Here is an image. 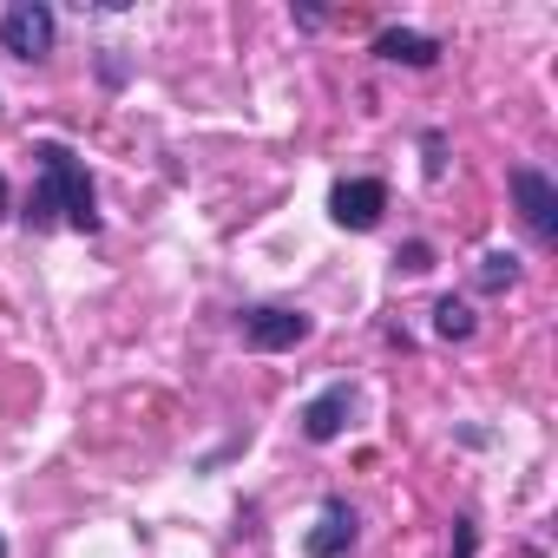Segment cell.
I'll use <instances>...</instances> for the list:
<instances>
[{"mask_svg": "<svg viewBox=\"0 0 558 558\" xmlns=\"http://www.w3.org/2000/svg\"><path fill=\"white\" fill-rule=\"evenodd\" d=\"M27 230H53V223H73V230H99V197H93V178L86 165L66 151V145H34V191H27Z\"/></svg>", "mask_w": 558, "mask_h": 558, "instance_id": "6da1fadb", "label": "cell"}, {"mask_svg": "<svg viewBox=\"0 0 558 558\" xmlns=\"http://www.w3.org/2000/svg\"><path fill=\"white\" fill-rule=\"evenodd\" d=\"M0 47L14 60H47L53 53V8L40 0H14L8 14H0Z\"/></svg>", "mask_w": 558, "mask_h": 558, "instance_id": "7a4b0ae2", "label": "cell"}, {"mask_svg": "<svg viewBox=\"0 0 558 558\" xmlns=\"http://www.w3.org/2000/svg\"><path fill=\"white\" fill-rule=\"evenodd\" d=\"M512 197H519V217L538 243H558V184L538 171V165H519L512 171Z\"/></svg>", "mask_w": 558, "mask_h": 558, "instance_id": "3957f363", "label": "cell"}, {"mask_svg": "<svg viewBox=\"0 0 558 558\" xmlns=\"http://www.w3.org/2000/svg\"><path fill=\"white\" fill-rule=\"evenodd\" d=\"M243 342H250V349H263V355L296 349V342H310V316H303V310H276V303L243 310Z\"/></svg>", "mask_w": 558, "mask_h": 558, "instance_id": "277c9868", "label": "cell"}, {"mask_svg": "<svg viewBox=\"0 0 558 558\" xmlns=\"http://www.w3.org/2000/svg\"><path fill=\"white\" fill-rule=\"evenodd\" d=\"M381 210H388V184H381V178H342V184L329 191V217H336L342 230H375Z\"/></svg>", "mask_w": 558, "mask_h": 558, "instance_id": "5b68a950", "label": "cell"}, {"mask_svg": "<svg viewBox=\"0 0 558 558\" xmlns=\"http://www.w3.org/2000/svg\"><path fill=\"white\" fill-rule=\"evenodd\" d=\"M355 545V506L349 499H323L316 506V525L303 532V551L310 558H342Z\"/></svg>", "mask_w": 558, "mask_h": 558, "instance_id": "8992f818", "label": "cell"}, {"mask_svg": "<svg viewBox=\"0 0 558 558\" xmlns=\"http://www.w3.org/2000/svg\"><path fill=\"white\" fill-rule=\"evenodd\" d=\"M349 414H355V388H349V381H336V388H323V395L303 408V434L323 447V440H336V434L349 427Z\"/></svg>", "mask_w": 558, "mask_h": 558, "instance_id": "52a82bcc", "label": "cell"}, {"mask_svg": "<svg viewBox=\"0 0 558 558\" xmlns=\"http://www.w3.org/2000/svg\"><path fill=\"white\" fill-rule=\"evenodd\" d=\"M375 53H381V60H401V66H434V60H440V40L408 34V27H388V34L375 40Z\"/></svg>", "mask_w": 558, "mask_h": 558, "instance_id": "ba28073f", "label": "cell"}, {"mask_svg": "<svg viewBox=\"0 0 558 558\" xmlns=\"http://www.w3.org/2000/svg\"><path fill=\"white\" fill-rule=\"evenodd\" d=\"M512 283H519V256L512 250L480 256V290H512Z\"/></svg>", "mask_w": 558, "mask_h": 558, "instance_id": "9c48e42d", "label": "cell"}, {"mask_svg": "<svg viewBox=\"0 0 558 558\" xmlns=\"http://www.w3.org/2000/svg\"><path fill=\"white\" fill-rule=\"evenodd\" d=\"M434 329H440L447 342H466V336H473V310H466L460 296H440V310H434Z\"/></svg>", "mask_w": 558, "mask_h": 558, "instance_id": "30bf717a", "label": "cell"}, {"mask_svg": "<svg viewBox=\"0 0 558 558\" xmlns=\"http://www.w3.org/2000/svg\"><path fill=\"white\" fill-rule=\"evenodd\" d=\"M473 545H480L473 519H453V558H473Z\"/></svg>", "mask_w": 558, "mask_h": 558, "instance_id": "8fae6325", "label": "cell"}, {"mask_svg": "<svg viewBox=\"0 0 558 558\" xmlns=\"http://www.w3.org/2000/svg\"><path fill=\"white\" fill-rule=\"evenodd\" d=\"M427 263H434V250H427V243H408V250H401V269H427Z\"/></svg>", "mask_w": 558, "mask_h": 558, "instance_id": "7c38bea8", "label": "cell"}, {"mask_svg": "<svg viewBox=\"0 0 558 558\" xmlns=\"http://www.w3.org/2000/svg\"><path fill=\"white\" fill-rule=\"evenodd\" d=\"M447 171V158H440V132H427V178H440Z\"/></svg>", "mask_w": 558, "mask_h": 558, "instance_id": "4fadbf2b", "label": "cell"}, {"mask_svg": "<svg viewBox=\"0 0 558 558\" xmlns=\"http://www.w3.org/2000/svg\"><path fill=\"white\" fill-rule=\"evenodd\" d=\"M0 217H8V178H0Z\"/></svg>", "mask_w": 558, "mask_h": 558, "instance_id": "5bb4252c", "label": "cell"}, {"mask_svg": "<svg viewBox=\"0 0 558 558\" xmlns=\"http://www.w3.org/2000/svg\"><path fill=\"white\" fill-rule=\"evenodd\" d=\"M0 558H8V538H0Z\"/></svg>", "mask_w": 558, "mask_h": 558, "instance_id": "9a60e30c", "label": "cell"}]
</instances>
